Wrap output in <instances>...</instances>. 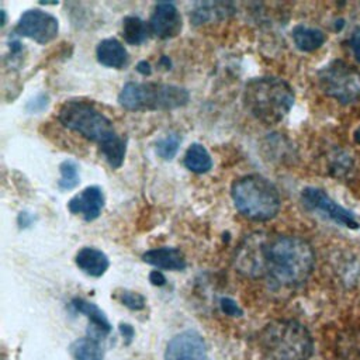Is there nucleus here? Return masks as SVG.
I'll return each instance as SVG.
<instances>
[{
	"instance_id": "1",
	"label": "nucleus",
	"mask_w": 360,
	"mask_h": 360,
	"mask_svg": "<svg viewBox=\"0 0 360 360\" xmlns=\"http://www.w3.org/2000/svg\"><path fill=\"white\" fill-rule=\"evenodd\" d=\"M315 264L309 242L294 235H278L263 243V274L276 287L294 288L307 281Z\"/></svg>"
},
{
	"instance_id": "2",
	"label": "nucleus",
	"mask_w": 360,
	"mask_h": 360,
	"mask_svg": "<svg viewBox=\"0 0 360 360\" xmlns=\"http://www.w3.org/2000/svg\"><path fill=\"white\" fill-rule=\"evenodd\" d=\"M294 90L283 79L262 76L245 84L243 104L246 110L264 124H278L294 105Z\"/></svg>"
},
{
	"instance_id": "3",
	"label": "nucleus",
	"mask_w": 360,
	"mask_h": 360,
	"mask_svg": "<svg viewBox=\"0 0 360 360\" xmlns=\"http://www.w3.org/2000/svg\"><path fill=\"white\" fill-rule=\"evenodd\" d=\"M267 360H308L314 352L309 330L292 319H277L267 323L259 336Z\"/></svg>"
},
{
	"instance_id": "4",
	"label": "nucleus",
	"mask_w": 360,
	"mask_h": 360,
	"mask_svg": "<svg viewBox=\"0 0 360 360\" xmlns=\"http://www.w3.org/2000/svg\"><path fill=\"white\" fill-rule=\"evenodd\" d=\"M231 195L236 210L252 221H269L281 207L278 190L260 174H248L235 180Z\"/></svg>"
},
{
	"instance_id": "5",
	"label": "nucleus",
	"mask_w": 360,
	"mask_h": 360,
	"mask_svg": "<svg viewBox=\"0 0 360 360\" xmlns=\"http://www.w3.org/2000/svg\"><path fill=\"white\" fill-rule=\"evenodd\" d=\"M190 94L186 89L166 83L128 82L118 94V103L131 111L174 110L188 103Z\"/></svg>"
},
{
	"instance_id": "6",
	"label": "nucleus",
	"mask_w": 360,
	"mask_h": 360,
	"mask_svg": "<svg viewBox=\"0 0 360 360\" xmlns=\"http://www.w3.org/2000/svg\"><path fill=\"white\" fill-rule=\"evenodd\" d=\"M58 120L65 128L77 132L89 141L97 142L100 146L118 135L112 122L93 104L83 100L63 103L59 108Z\"/></svg>"
},
{
	"instance_id": "7",
	"label": "nucleus",
	"mask_w": 360,
	"mask_h": 360,
	"mask_svg": "<svg viewBox=\"0 0 360 360\" xmlns=\"http://www.w3.org/2000/svg\"><path fill=\"white\" fill-rule=\"evenodd\" d=\"M321 90L342 104L360 100V72L349 63L335 59L318 70Z\"/></svg>"
},
{
	"instance_id": "8",
	"label": "nucleus",
	"mask_w": 360,
	"mask_h": 360,
	"mask_svg": "<svg viewBox=\"0 0 360 360\" xmlns=\"http://www.w3.org/2000/svg\"><path fill=\"white\" fill-rule=\"evenodd\" d=\"M301 200L308 210L319 212L340 226H346L349 229L360 228V221L356 214L338 204L322 188L305 187L301 193Z\"/></svg>"
},
{
	"instance_id": "9",
	"label": "nucleus",
	"mask_w": 360,
	"mask_h": 360,
	"mask_svg": "<svg viewBox=\"0 0 360 360\" xmlns=\"http://www.w3.org/2000/svg\"><path fill=\"white\" fill-rule=\"evenodd\" d=\"M59 22L51 13L39 8H31L21 14L14 32L20 37L30 38L38 44H48L56 38Z\"/></svg>"
},
{
	"instance_id": "10",
	"label": "nucleus",
	"mask_w": 360,
	"mask_h": 360,
	"mask_svg": "<svg viewBox=\"0 0 360 360\" xmlns=\"http://www.w3.org/2000/svg\"><path fill=\"white\" fill-rule=\"evenodd\" d=\"M165 360H210L204 338L193 329L174 335L166 345Z\"/></svg>"
},
{
	"instance_id": "11",
	"label": "nucleus",
	"mask_w": 360,
	"mask_h": 360,
	"mask_svg": "<svg viewBox=\"0 0 360 360\" xmlns=\"http://www.w3.org/2000/svg\"><path fill=\"white\" fill-rule=\"evenodd\" d=\"M181 15L173 3H158L149 20V30L158 38L167 39L180 34Z\"/></svg>"
},
{
	"instance_id": "12",
	"label": "nucleus",
	"mask_w": 360,
	"mask_h": 360,
	"mask_svg": "<svg viewBox=\"0 0 360 360\" xmlns=\"http://www.w3.org/2000/svg\"><path fill=\"white\" fill-rule=\"evenodd\" d=\"M103 207L104 194L97 186H89L83 188L68 202L69 211L75 215H82L83 219L87 222L97 219L103 211Z\"/></svg>"
},
{
	"instance_id": "13",
	"label": "nucleus",
	"mask_w": 360,
	"mask_h": 360,
	"mask_svg": "<svg viewBox=\"0 0 360 360\" xmlns=\"http://www.w3.org/2000/svg\"><path fill=\"white\" fill-rule=\"evenodd\" d=\"M70 305L75 308L76 312L83 314L89 319L90 329L87 336L100 339L103 336H107L111 332V325L105 314L94 302H90L83 298H73Z\"/></svg>"
},
{
	"instance_id": "14",
	"label": "nucleus",
	"mask_w": 360,
	"mask_h": 360,
	"mask_svg": "<svg viewBox=\"0 0 360 360\" xmlns=\"http://www.w3.org/2000/svg\"><path fill=\"white\" fill-rule=\"evenodd\" d=\"M142 260L156 269L162 270H183L186 269V257L177 248H158L150 249L142 255Z\"/></svg>"
},
{
	"instance_id": "15",
	"label": "nucleus",
	"mask_w": 360,
	"mask_h": 360,
	"mask_svg": "<svg viewBox=\"0 0 360 360\" xmlns=\"http://www.w3.org/2000/svg\"><path fill=\"white\" fill-rule=\"evenodd\" d=\"M75 262H76V266L83 273H86L87 276H91V277H101L110 266V260H108L107 255L104 252H101L96 248H90V246L82 248L76 253Z\"/></svg>"
},
{
	"instance_id": "16",
	"label": "nucleus",
	"mask_w": 360,
	"mask_h": 360,
	"mask_svg": "<svg viewBox=\"0 0 360 360\" xmlns=\"http://www.w3.org/2000/svg\"><path fill=\"white\" fill-rule=\"evenodd\" d=\"M96 55H97V60L107 68L121 69L128 62L127 49L115 38H107L100 41L96 48Z\"/></svg>"
},
{
	"instance_id": "17",
	"label": "nucleus",
	"mask_w": 360,
	"mask_h": 360,
	"mask_svg": "<svg viewBox=\"0 0 360 360\" xmlns=\"http://www.w3.org/2000/svg\"><path fill=\"white\" fill-rule=\"evenodd\" d=\"M235 11L233 6L231 3H221V1H214V3H200L191 13H190V20L194 25H200L212 20H219L225 18L226 15L232 14Z\"/></svg>"
},
{
	"instance_id": "18",
	"label": "nucleus",
	"mask_w": 360,
	"mask_h": 360,
	"mask_svg": "<svg viewBox=\"0 0 360 360\" xmlns=\"http://www.w3.org/2000/svg\"><path fill=\"white\" fill-rule=\"evenodd\" d=\"M291 37L295 46L302 52H312L321 48L326 41V37L321 30L314 27H307L304 24L295 25L292 28Z\"/></svg>"
},
{
	"instance_id": "19",
	"label": "nucleus",
	"mask_w": 360,
	"mask_h": 360,
	"mask_svg": "<svg viewBox=\"0 0 360 360\" xmlns=\"http://www.w3.org/2000/svg\"><path fill=\"white\" fill-rule=\"evenodd\" d=\"M70 354L73 360H103V347L100 339L84 336L76 339L70 347Z\"/></svg>"
},
{
	"instance_id": "20",
	"label": "nucleus",
	"mask_w": 360,
	"mask_h": 360,
	"mask_svg": "<svg viewBox=\"0 0 360 360\" xmlns=\"http://www.w3.org/2000/svg\"><path fill=\"white\" fill-rule=\"evenodd\" d=\"M184 166L194 173H207L212 167V159L201 143H193L184 155Z\"/></svg>"
},
{
	"instance_id": "21",
	"label": "nucleus",
	"mask_w": 360,
	"mask_h": 360,
	"mask_svg": "<svg viewBox=\"0 0 360 360\" xmlns=\"http://www.w3.org/2000/svg\"><path fill=\"white\" fill-rule=\"evenodd\" d=\"M148 34V24L142 18L136 15H128L122 20V37L128 44L139 45L146 41Z\"/></svg>"
},
{
	"instance_id": "22",
	"label": "nucleus",
	"mask_w": 360,
	"mask_h": 360,
	"mask_svg": "<svg viewBox=\"0 0 360 360\" xmlns=\"http://www.w3.org/2000/svg\"><path fill=\"white\" fill-rule=\"evenodd\" d=\"M100 150H101V155L104 156V159L107 160V163L112 169H118L122 165L124 158H125L127 142L124 138L117 135L112 139H110L108 142H105L104 145H101Z\"/></svg>"
},
{
	"instance_id": "23",
	"label": "nucleus",
	"mask_w": 360,
	"mask_h": 360,
	"mask_svg": "<svg viewBox=\"0 0 360 360\" xmlns=\"http://www.w3.org/2000/svg\"><path fill=\"white\" fill-rule=\"evenodd\" d=\"M59 172L60 179L58 180V186L60 190H72L79 184V167L73 160H63L59 165Z\"/></svg>"
},
{
	"instance_id": "24",
	"label": "nucleus",
	"mask_w": 360,
	"mask_h": 360,
	"mask_svg": "<svg viewBox=\"0 0 360 360\" xmlns=\"http://www.w3.org/2000/svg\"><path fill=\"white\" fill-rule=\"evenodd\" d=\"M181 143V136L179 134H167L162 139L156 142V153L165 159V160H172Z\"/></svg>"
},
{
	"instance_id": "25",
	"label": "nucleus",
	"mask_w": 360,
	"mask_h": 360,
	"mask_svg": "<svg viewBox=\"0 0 360 360\" xmlns=\"http://www.w3.org/2000/svg\"><path fill=\"white\" fill-rule=\"evenodd\" d=\"M120 301L122 305H125L127 308L132 309V311H141L145 308V297L136 291H129V290H124L120 294Z\"/></svg>"
},
{
	"instance_id": "26",
	"label": "nucleus",
	"mask_w": 360,
	"mask_h": 360,
	"mask_svg": "<svg viewBox=\"0 0 360 360\" xmlns=\"http://www.w3.org/2000/svg\"><path fill=\"white\" fill-rule=\"evenodd\" d=\"M48 104H49V97H48V94L39 93V94H37L35 97H32V98L27 103L25 108H27L28 112H39V111L45 110V108L48 107Z\"/></svg>"
},
{
	"instance_id": "27",
	"label": "nucleus",
	"mask_w": 360,
	"mask_h": 360,
	"mask_svg": "<svg viewBox=\"0 0 360 360\" xmlns=\"http://www.w3.org/2000/svg\"><path fill=\"white\" fill-rule=\"evenodd\" d=\"M219 307H221V311H222L225 315H229V316H242V315H243L242 308H240V307L236 304V301H233L232 298H228V297L221 298Z\"/></svg>"
},
{
	"instance_id": "28",
	"label": "nucleus",
	"mask_w": 360,
	"mask_h": 360,
	"mask_svg": "<svg viewBox=\"0 0 360 360\" xmlns=\"http://www.w3.org/2000/svg\"><path fill=\"white\" fill-rule=\"evenodd\" d=\"M349 46H350V51H352L354 59L360 63V27H357L352 32V35L349 38Z\"/></svg>"
},
{
	"instance_id": "29",
	"label": "nucleus",
	"mask_w": 360,
	"mask_h": 360,
	"mask_svg": "<svg viewBox=\"0 0 360 360\" xmlns=\"http://www.w3.org/2000/svg\"><path fill=\"white\" fill-rule=\"evenodd\" d=\"M118 328H120V333L125 338V343L129 345L131 340H132V338H134V335H135L134 328H132L129 323H120Z\"/></svg>"
},
{
	"instance_id": "30",
	"label": "nucleus",
	"mask_w": 360,
	"mask_h": 360,
	"mask_svg": "<svg viewBox=\"0 0 360 360\" xmlns=\"http://www.w3.org/2000/svg\"><path fill=\"white\" fill-rule=\"evenodd\" d=\"M149 281L153 284V285H165L166 284V277L163 276V273L160 270H153L149 273Z\"/></svg>"
},
{
	"instance_id": "31",
	"label": "nucleus",
	"mask_w": 360,
	"mask_h": 360,
	"mask_svg": "<svg viewBox=\"0 0 360 360\" xmlns=\"http://www.w3.org/2000/svg\"><path fill=\"white\" fill-rule=\"evenodd\" d=\"M32 221H34V217H32L30 212L21 211V212L18 214L17 222H18L20 228H28V226L32 224Z\"/></svg>"
},
{
	"instance_id": "32",
	"label": "nucleus",
	"mask_w": 360,
	"mask_h": 360,
	"mask_svg": "<svg viewBox=\"0 0 360 360\" xmlns=\"http://www.w3.org/2000/svg\"><path fill=\"white\" fill-rule=\"evenodd\" d=\"M136 70H138L141 75H143V76H149V75L152 73L150 65H149L146 60H141V62H138V65H136Z\"/></svg>"
},
{
	"instance_id": "33",
	"label": "nucleus",
	"mask_w": 360,
	"mask_h": 360,
	"mask_svg": "<svg viewBox=\"0 0 360 360\" xmlns=\"http://www.w3.org/2000/svg\"><path fill=\"white\" fill-rule=\"evenodd\" d=\"M353 138H354V141L357 142V143H360V127L354 131V135H353Z\"/></svg>"
}]
</instances>
